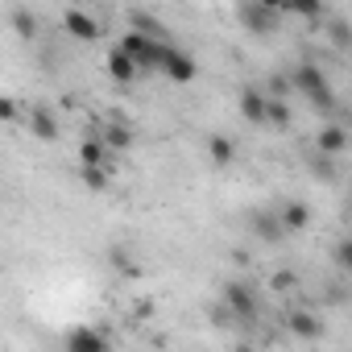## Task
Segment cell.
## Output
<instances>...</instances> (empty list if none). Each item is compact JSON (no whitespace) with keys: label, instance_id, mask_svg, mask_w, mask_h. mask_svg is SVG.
Wrapping results in <instances>:
<instances>
[{"label":"cell","instance_id":"9c48e42d","mask_svg":"<svg viewBox=\"0 0 352 352\" xmlns=\"http://www.w3.org/2000/svg\"><path fill=\"white\" fill-rule=\"evenodd\" d=\"M286 327H290L298 340H307V344L323 340V319H319L315 311H307V307H294V311H290V319H286Z\"/></svg>","mask_w":352,"mask_h":352},{"label":"cell","instance_id":"3957f363","mask_svg":"<svg viewBox=\"0 0 352 352\" xmlns=\"http://www.w3.org/2000/svg\"><path fill=\"white\" fill-rule=\"evenodd\" d=\"M220 302L232 311V319H241V323H253L257 319V290L249 286V282H236V278H228L224 286H220Z\"/></svg>","mask_w":352,"mask_h":352},{"label":"cell","instance_id":"ffe728a7","mask_svg":"<svg viewBox=\"0 0 352 352\" xmlns=\"http://www.w3.org/2000/svg\"><path fill=\"white\" fill-rule=\"evenodd\" d=\"M9 21H13V30H17L21 38H34V34H38V17H34L25 5H13V9H9Z\"/></svg>","mask_w":352,"mask_h":352},{"label":"cell","instance_id":"6da1fadb","mask_svg":"<svg viewBox=\"0 0 352 352\" xmlns=\"http://www.w3.org/2000/svg\"><path fill=\"white\" fill-rule=\"evenodd\" d=\"M290 83H294V91H298L302 100H311L315 112H323V116L336 112V91L327 87V75L319 71V63H298V67L290 71Z\"/></svg>","mask_w":352,"mask_h":352},{"label":"cell","instance_id":"30bf717a","mask_svg":"<svg viewBox=\"0 0 352 352\" xmlns=\"http://www.w3.org/2000/svg\"><path fill=\"white\" fill-rule=\"evenodd\" d=\"M104 67H108V79H112V83H120V87H129V83L141 75V67H137L120 46H112V50H108V63H104Z\"/></svg>","mask_w":352,"mask_h":352},{"label":"cell","instance_id":"5b68a950","mask_svg":"<svg viewBox=\"0 0 352 352\" xmlns=\"http://www.w3.org/2000/svg\"><path fill=\"white\" fill-rule=\"evenodd\" d=\"M170 83H195L199 79V63L187 54V50H179V46H174V42H166V50H162V67H157Z\"/></svg>","mask_w":352,"mask_h":352},{"label":"cell","instance_id":"ba28073f","mask_svg":"<svg viewBox=\"0 0 352 352\" xmlns=\"http://www.w3.org/2000/svg\"><path fill=\"white\" fill-rule=\"evenodd\" d=\"M63 352H112V344L100 327H71Z\"/></svg>","mask_w":352,"mask_h":352},{"label":"cell","instance_id":"7c38bea8","mask_svg":"<svg viewBox=\"0 0 352 352\" xmlns=\"http://www.w3.org/2000/svg\"><path fill=\"white\" fill-rule=\"evenodd\" d=\"M25 124H30V133H34L38 141H58V120H54V112H50V108L34 104V108H30V116H25Z\"/></svg>","mask_w":352,"mask_h":352},{"label":"cell","instance_id":"f1b7e54d","mask_svg":"<svg viewBox=\"0 0 352 352\" xmlns=\"http://www.w3.org/2000/svg\"><path fill=\"white\" fill-rule=\"evenodd\" d=\"M294 282H298V278H294V274H286V270H282V274H274V290H290Z\"/></svg>","mask_w":352,"mask_h":352},{"label":"cell","instance_id":"5bb4252c","mask_svg":"<svg viewBox=\"0 0 352 352\" xmlns=\"http://www.w3.org/2000/svg\"><path fill=\"white\" fill-rule=\"evenodd\" d=\"M253 236L265 241V245H282V241H286L282 216H278V212H257V216H253Z\"/></svg>","mask_w":352,"mask_h":352},{"label":"cell","instance_id":"4316f807","mask_svg":"<svg viewBox=\"0 0 352 352\" xmlns=\"http://www.w3.org/2000/svg\"><path fill=\"white\" fill-rule=\"evenodd\" d=\"M331 257H336V265L352 278V236H344V241L336 245V253H331Z\"/></svg>","mask_w":352,"mask_h":352},{"label":"cell","instance_id":"277c9868","mask_svg":"<svg viewBox=\"0 0 352 352\" xmlns=\"http://www.w3.org/2000/svg\"><path fill=\"white\" fill-rule=\"evenodd\" d=\"M141 71H157L162 67V50H166V42H153V38H145V34H137V30H129L120 42H116Z\"/></svg>","mask_w":352,"mask_h":352},{"label":"cell","instance_id":"83f0119b","mask_svg":"<svg viewBox=\"0 0 352 352\" xmlns=\"http://www.w3.org/2000/svg\"><path fill=\"white\" fill-rule=\"evenodd\" d=\"M0 120H5V124L17 120V100H0Z\"/></svg>","mask_w":352,"mask_h":352},{"label":"cell","instance_id":"7402d4cb","mask_svg":"<svg viewBox=\"0 0 352 352\" xmlns=\"http://www.w3.org/2000/svg\"><path fill=\"white\" fill-rule=\"evenodd\" d=\"M79 179H83V187L96 191V195L108 191V170H100V166H79Z\"/></svg>","mask_w":352,"mask_h":352},{"label":"cell","instance_id":"d4e9b609","mask_svg":"<svg viewBox=\"0 0 352 352\" xmlns=\"http://www.w3.org/2000/svg\"><path fill=\"white\" fill-rule=\"evenodd\" d=\"M261 91H265L270 100H286V96L294 91V83H290V75H270V83H265Z\"/></svg>","mask_w":352,"mask_h":352},{"label":"cell","instance_id":"8fae6325","mask_svg":"<svg viewBox=\"0 0 352 352\" xmlns=\"http://www.w3.org/2000/svg\"><path fill=\"white\" fill-rule=\"evenodd\" d=\"M315 149H319L323 157L344 153V149H348V129H344V124H336V120H327V124L315 133Z\"/></svg>","mask_w":352,"mask_h":352},{"label":"cell","instance_id":"2e32d148","mask_svg":"<svg viewBox=\"0 0 352 352\" xmlns=\"http://www.w3.org/2000/svg\"><path fill=\"white\" fill-rule=\"evenodd\" d=\"M208 153H212V166H232L236 162V141L228 137V133H212L208 137Z\"/></svg>","mask_w":352,"mask_h":352},{"label":"cell","instance_id":"52a82bcc","mask_svg":"<svg viewBox=\"0 0 352 352\" xmlns=\"http://www.w3.org/2000/svg\"><path fill=\"white\" fill-rule=\"evenodd\" d=\"M63 30H67L75 42H100V38H104L100 21H96L91 13H83V9H67V13H63Z\"/></svg>","mask_w":352,"mask_h":352},{"label":"cell","instance_id":"cb8c5ba5","mask_svg":"<svg viewBox=\"0 0 352 352\" xmlns=\"http://www.w3.org/2000/svg\"><path fill=\"white\" fill-rule=\"evenodd\" d=\"M311 174H315L319 183H336V157L315 153V157H311Z\"/></svg>","mask_w":352,"mask_h":352},{"label":"cell","instance_id":"603a6c76","mask_svg":"<svg viewBox=\"0 0 352 352\" xmlns=\"http://www.w3.org/2000/svg\"><path fill=\"white\" fill-rule=\"evenodd\" d=\"M108 261H112V270H116L120 278H137V257H133L129 249H120V245H116V249L108 253Z\"/></svg>","mask_w":352,"mask_h":352},{"label":"cell","instance_id":"8992f818","mask_svg":"<svg viewBox=\"0 0 352 352\" xmlns=\"http://www.w3.org/2000/svg\"><path fill=\"white\" fill-rule=\"evenodd\" d=\"M236 108H241L245 124H257V129H265V124H270V96H265L261 87H241Z\"/></svg>","mask_w":352,"mask_h":352},{"label":"cell","instance_id":"e0dca14e","mask_svg":"<svg viewBox=\"0 0 352 352\" xmlns=\"http://www.w3.org/2000/svg\"><path fill=\"white\" fill-rule=\"evenodd\" d=\"M129 30H137V34H145V38H153V42H170L166 38V25L162 21H153L149 13H141V9H133L129 13Z\"/></svg>","mask_w":352,"mask_h":352},{"label":"cell","instance_id":"ac0fdd59","mask_svg":"<svg viewBox=\"0 0 352 352\" xmlns=\"http://www.w3.org/2000/svg\"><path fill=\"white\" fill-rule=\"evenodd\" d=\"M100 141H104L108 149L124 153V149H133V141H137V137H133V129H129V124H104V129H100Z\"/></svg>","mask_w":352,"mask_h":352},{"label":"cell","instance_id":"f546056e","mask_svg":"<svg viewBox=\"0 0 352 352\" xmlns=\"http://www.w3.org/2000/svg\"><path fill=\"white\" fill-rule=\"evenodd\" d=\"M232 352H257L253 344H232Z\"/></svg>","mask_w":352,"mask_h":352},{"label":"cell","instance_id":"484cf974","mask_svg":"<svg viewBox=\"0 0 352 352\" xmlns=\"http://www.w3.org/2000/svg\"><path fill=\"white\" fill-rule=\"evenodd\" d=\"M270 124L274 129H286L290 124V104L286 100H270Z\"/></svg>","mask_w":352,"mask_h":352},{"label":"cell","instance_id":"7a4b0ae2","mask_svg":"<svg viewBox=\"0 0 352 352\" xmlns=\"http://www.w3.org/2000/svg\"><path fill=\"white\" fill-rule=\"evenodd\" d=\"M282 17H286L282 5H265V0H241V5H236V21H241L249 34H257V38L274 34Z\"/></svg>","mask_w":352,"mask_h":352},{"label":"cell","instance_id":"9a60e30c","mask_svg":"<svg viewBox=\"0 0 352 352\" xmlns=\"http://www.w3.org/2000/svg\"><path fill=\"white\" fill-rule=\"evenodd\" d=\"M108 153H112V149L100 141V133H91V137L79 145V166H100V170H112V166H108Z\"/></svg>","mask_w":352,"mask_h":352},{"label":"cell","instance_id":"4fadbf2b","mask_svg":"<svg viewBox=\"0 0 352 352\" xmlns=\"http://www.w3.org/2000/svg\"><path fill=\"white\" fill-rule=\"evenodd\" d=\"M278 216H282V228H286V236H294V232H307V228H311V208H307L302 199H286Z\"/></svg>","mask_w":352,"mask_h":352},{"label":"cell","instance_id":"44dd1931","mask_svg":"<svg viewBox=\"0 0 352 352\" xmlns=\"http://www.w3.org/2000/svg\"><path fill=\"white\" fill-rule=\"evenodd\" d=\"M327 34H331V42H336L340 50H352V25H348L344 17L327 13Z\"/></svg>","mask_w":352,"mask_h":352},{"label":"cell","instance_id":"d6986e66","mask_svg":"<svg viewBox=\"0 0 352 352\" xmlns=\"http://www.w3.org/2000/svg\"><path fill=\"white\" fill-rule=\"evenodd\" d=\"M282 13L290 17H307V21H327V9L319 0H294V5H282Z\"/></svg>","mask_w":352,"mask_h":352}]
</instances>
